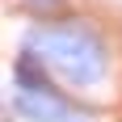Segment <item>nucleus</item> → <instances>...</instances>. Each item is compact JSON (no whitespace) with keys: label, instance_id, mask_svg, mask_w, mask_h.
<instances>
[{"label":"nucleus","instance_id":"nucleus-2","mask_svg":"<svg viewBox=\"0 0 122 122\" xmlns=\"http://www.w3.org/2000/svg\"><path fill=\"white\" fill-rule=\"evenodd\" d=\"M13 110L25 122H88L93 118L88 110L72 105L59 88H55V93H17V97H13Z\"/></svg>","mask_w":122,"mask_h":122},{"label":"nucleus","instance_id":"nucleus-3","mask_svg":"<svg viewBox=\"0 0 122 122\" xmlns=\"http://www.w3.org/2000/svg\"><path fill=\"white\" fill-rule=\"evenodd\" d=\"M25 9L38 13V17H46V13H63V0H25Z\"/></svg>","mask_w":122,"mask_h":122},{"label":"nucleus","instance_id":"nucleus-1","mask_svg":"<svg viewBox=\"0 0 122 122\" xmlns=\"http://www.w3.org/2000/svg\"><path fill=\"white\" fill-rule=\"evenodd\" d=\"M25 46L46 63L51 76H59L67 88H93L110 76V51L105 38L84 21H51L34 25L25 34Z\"/></svg>","mask_w":122,"mask_h":122}]
</instances>
